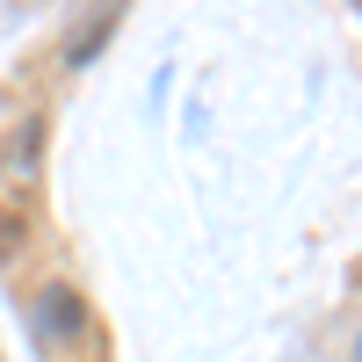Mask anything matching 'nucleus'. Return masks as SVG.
I'll use <instances>...</instances> for the list:
<instances>
[{
    "label": "nucleus",
    "instance_id": "1",
    "mask_svg": "<svg viewBox=\"0 0 362 362\" xmlns=\"http://www.w3.org/2000/svg\"><path fill=\"white\" fill-rule=\"evenodd\" d=\"M29 326H37V341H44V348L66 355V348L87 341V326H95V319H87V297H80L73 283H58V276H51L37 297H29Z\"/></svg>",
    "mask_w": 362,
    "mask_h": 362
},
{
    "label": "nucleus",
    "instance_id": "2",
    "mask_svg": "<svg viewBox=\"0 0 362 362\" xmlns=\"http://www.w3.org/2000/svg\"><path fill=\"white\" fill-rule=\"evenodd\" d=\"M0 167H8V174H37L44 167V116H22V124L8 131V145H0Z\"/></svg>",
    "mask_w": 362,
    "mask_h": 362
},
{
    "label": "nucleus",
    "instance_id": "3",
    "mask_svg": "<svg viewBox=\"0 0 362 362\" xmlns=\"http://www.w3.org/2000/svg\"><path fill=\"white\" fill-rule=\"evenodd\" d=\"M109 37H116V8H95V15H87L73 37H66V66H87V58H95Z\"/></svg>",
    "mask_w": 362,
    "mask_h": 362
},
{
    "label": "nucleus",
    "instance_id": "4",
    "mask_svg": "<svg viewBox=\"0 0 362 362\" xmlns=\"http://www.w3.org/2000/svg\"><path fill=\"white\" fill-rule=\"evenodd\" d=\"M22 247H29V210L22 203H0V268H8Z\"/></svg>",
    "mask_w": 362,
    "mask_h": 362
}]
</instances>
